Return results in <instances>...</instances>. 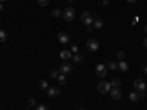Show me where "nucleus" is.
Wrapping results in <instances>:
<instances>
[{"mask_svg":"<svg viewBox=\"0 0 147 110\" xmlns=\"http://www.w3.org/2000/svg\"><path fill=\"white\" fill-rule=\"evenodd\" d=\"M106 68H109L110 70H115V69H118V65H116L115 62H112V60H109L107 65H106Z\"/></svg>","mask_w":147,"mask_h":110,"instance_id":"obj_18","label":"nucleus"},{"mask_svg":"<svg viewBox=\"0 0 147 110\" xmlns=\"http://www.w3.org/2000/svg\"><path fill=\"white\" fill-rule=\"evenodd\" d=\"M127 2H128V3H136L137 0H127Z\"/></svg>","mask_w":147,"mask_h":110,"instance_id":"obj_29","label":"nucleus"},{"mask_svg":"<svg viewBox=\"0 0 147 110\" xmlns=\"http://www.w3.org/2000/svg\"><path fill=\"white\" fill-rule=\"evenodd\" d=\"M3 10V3H0V12Z\"/></svg>","mask_w":147,"mask_h":110,"instance_id":"obj_30","label":"nucleus"},{"mask_svg":"<svg viewBox=\"0 0 147 110\" xmlns=\"http://www.w3.org/2000/svg\"><path fill=\"white\" fill-rule=\"evenodd\" d=\"M69 40H71V37H69V34H68V32H59V34H57V41H59V43H62V44H68V43H69Z\"/></svg>","mask_w":147,"mask_h":110,"instance_id":"obj_7","label":"nucleus"},{"mask_svg":"<svg viewBox=\"0 0 147 110\" xmlns=\"http://www.w3.org/2000/svg\"><path fill=\"white\" fill-rule=\"evenodd\" d=\"M118 69H121L122 72H127V70H128V63L125 62V60H119V63H118Z\"/></svg>","mask_w":147,"mask_h":110,"instance_id":"obj_14","label":"nucleus"},{"mask_svg":"<svg viewBox=\"0 0 147 110\" xmlns=\"http://www.w3.org/2000/svg\"><path fill=\"white\" fill-rule=\"evenodd\" d=\"M106 73H107V68H106V65L99 63V65L96 66V75L99 76V78H105V76H106Z\"/></svg>","mask_w":147,"mask_h":110,"instance_id":"obj_3","label":"nucleus"},{"mask_svg":"<svg viewBox=\"0 0 147 110\" xmlns=\"http://www.w3.org/2000/svg\"><path fill=\"white\" fill-rule=\"evenodd\" d=\"M134 88H136V91H138V93H144L146 82L143 79H136V81H134Z\"/></svg>","mask_w":147,"mask_h":110,"instance_id":"obj_5","label":"nucleus"},{"mask_svg":"<svg viewBox=\"0 0 147 110\" xmlns=\"http://www.w3.org/2000/svg\"><path fill=\"white\" fill-rule=\"evenodd\" d=\"M116 56H118V59H119V60H124V57H125V53L121 50V52H118V54H116Z\"/></svg>","mask_w":147,"mask_h":110,"instance_id":"obj_25","label":"nucleus"},{"mask_svg":"<svg viewBox=\"0 0 147 110\" xmlns=\"http://www.w3.org/2000/svg\"><path fill=\"white\" fill-rule=\"evenodd\" d=\"M7 40V34L5 30H0V43H5Z\"/></svg>","mask_w":147,"mask_h":110,"instance_id":"obj_16","label":"nucleus"},{"mask_svg":"<svg viewBox=\"0 0 147 110\" xmlns=\"http://www.w3.org/2000/svg\"><path fill=\"white\" fill-rule=\"evenodd\" d=\"M143 44H144V48H147V37L144 38V43H143Z\"/></svg>","mask_w":147,"mask_h":110,"instance_id":"obj_28","label":"nucleus"},{"mask_svg":"<svg viewBox=\"0 0 147 110\" xmlns=\"http://www.w3.org/2000/svg\"><path fill=\"white\" fill-rule=\"evenodd\" d=\"M109 93H110V95H112V99H113V100H119L121 97H122V91H121V88H115V87H112Z\"/></svg>","mask_w":147,"mask_h":110,"instance_id":"obj_8","label":"nucleus"},{"mask_svg":"<svg viewBox=\"0 0 147 110\" xmlns=\"http://www.w3.org/2000/svg\"><path fill=\"white\" fill-rule=\"evenodd\" d=\"M93 25H94V28H96V30H102V28H103V25H105V22H103V19L97 18V19H94Z\"/></svg>","mask_w":147,"mask_h":110,"instance_id":"obj_13","label":"nucleus"},{"mask_svg":"<svg viewBox=\"0 0 147 110\" xmlns=\"http://www.w3.org/2000/svg\"><path fill=\"white\" fill-rule=\"evenodd\" d=\"M78 52H80L78 46H77V44H72V47H71V53H72V54H77Z\"/></svg>","mask_w":147,"mask_h":110,"instance_id":"obj_21","label":"nucleus"},{"mask_svg":"<svg viewBox=\"0 0 147 110\" xmlns=\"http://www.w3.org/2000/svg\"><path fill=\"white\" fill-rule=\"evenodd\" d=\"M110 85H112V87H115V88H119V87H121V79H118V78L112 79V82H110Z\"/></svg>","mask_w":147,"mask_h":110,"instance_id":"obj_19","label":"nucleus"},{"mask_svg":"<svg viewBox=\"0 0 147 110\" xmlns=\"http://www.w3.org/2000/svg\"><path fill=\"white\" fill-rule=\"evenodd\" d=\"M110 88H112V85H110V82H107V81H100L99 84H97V90H99L102 94H107L110 91Z\"/></svg>","mask_w":147,"mask_h":110,"instance_id":"obj_1","label":"nucleus"},{"mask_svg":"<svg viewBox=\"0 0 147 110\" xmlns=\"http://www.w3.org/2000/svg\"><path fill=\"white\" fill-rule=\"evenodd\" d=\"M60 94V90L57 87H50V88H47V95L49 97H57Z\"/></svg>","mask_w":147,"mask_h":110,"instance_id":"obj_11","label":"nucleus"},{"mask_svg":"<svg viewBox=\"0 0 147 110\" xmlns=\"http://www.w3.org/2000/svg\"><path fill=\"white\" fill-rule=\"evenodd\" d=\"M143 70H144V72H146V73H147V65H146V66H144V68H143Z\"/></svg>","mask_w":147,"mask_h":110,"instance_id":"obj_31","label":"nucleus"},{"mask_svg":"<svg viewBox=\"0 0 147 110\" xmlns=\"http://www.w3.org/2000/svg\"><path fill=\"white\" fill-rule=\"evenodd\" d=\"M40 87H41L43 90H47V88H49V84H47L46 79H41V81H40Z\"/></svg>","mask_w":147,"mask_h":110,"instance_id":"obj_22","label":"nucleus"},{"mask_svg":"<svg viewBox=\"0 0 147 110\" xmlns=\"http://www.w3.org/2000/svg\"><path fill=\"white\" fill-rule=\"evenodd\" d=\"M37 2H38V5H40L41 7H46V6L49 5V2H50V0H37Z\"/></svg>","mask_w":147,"mask_h":110,"instance_id":"obj_23","label":"nucleus"},{"mask_svg":"<svg viewBox=\"0 0 147 110\" xmlns=\"http://www.w3.org/2000/svg\"><path fill=\"white\" fill-rule=\"evenodd\" d=\"M57 82H59L60 85L66 84V76H65V73H60V75L57 76Z\"/></svg>","mask_w":147,"mask_h":110,"instance_id":"obj_17","label":"nucleus"},{"mask_svg":"<svg viewBox=\"0 0 147 110\" xmlns=\"http://www.w3.org/2000/svg\"><path fill=\"white\" fill-rule=\"evenodd\" d=\"M72 69H74V66H72L71 63H66V62L62 63V65H60V68H59V70L62 72V73H71Z\"/></svg>","mask_w":147,"mask_h":110,"instance_id":"obj_9","label":"nucleus"},{"mask_svg":"<svg viewBox=\"0 0 147 110\" xmlns=\"http://www.w3.org/2000/svg\"><path fill=\"white\" fill-rule=\"evenodd\" d=\"M144 31H146V32H147V25H146V27H144Z\"/></svg>","mask_w":147,"mask_h":110,"instance_id":"obj_32","label":"nucleus"},{"mask_svg":"<svg viewBox=\"0 0 147 110\" xmlns=\"http://www.w3.org/2000/svg\"><path fill=\"white\" fill-rule=\"evenodd\" d=\"M81 22L84 23V25H91V23L94 22V18H93V15L90 13V12H82L81 13Z\"/></svg>","mask_w":147,"mask_h":110,"instance_id":"obj_2","label":"nucleus"},{"mask_svg":"<svg viewBox=\"0 0 147 110\" xmlns=\"http://www.w3.org/2000/svg\"><path fill=\"white\" fill-rule=\"evenodd\" d=\"M80 110H85V109H80Z\"/></svg>","mask_w":147,"mask_h":110,"instance_id":"obj_34","label":"nucleus"},{"mask_svg":"<svg viewBox=\"0 0 147 110\" xmlns=\"http://www.w3.org/2000/svg\"><path fill=\"white\" fill-rule=\"evenodd\" d=\"M3 2H5V0H0V3H3Z\"/></svg>","mask_w":147,"mask_h":110,"instance_id":"obj_33","label":"nucleus"},{"mask_svg":"<svg viewBox=\"0 0 147 110\" xmlns=\"http://www.w3.org/2000/svg\"><path fill=\"white\" fill-rule=\"evenodd\" d=\"M144 95V93H138V91H132V93H129V100L131 101H138L141 97Z\"/></svg>","mask_w":147,"mask_h":110,"instance_id":"obj_10","label":"nucleus"},{"mask_svg":"<svg viewBox=\"0 0 147 110\" xmlns=\"http://www.w3.org/2000/svg\"><path fill=\"white\" fill-rule=\"evenodd\" d=\"M60 15H62V10H60V9H53L52 10V16L53 18H59Z\"/></svg>","mask_w":147,"mask_h":110,"instance_id":"obj_20","label":"nucleus"},{"mask_svg":"<svg viewBox=\"0 0 147 110\" xmlns=\"http://www.w3.org/2000/svg\"><path fill=\"white\" fill-rule=\"evenodd\" d=\"M37 110H49V107L46 104H38L37 106Z\"/></svg>","mask_w":147,"mask_h":110,"instance_id":"obj_26","label":"nucleus"},{"mask_svg":"<svg viewBox=\"0 0 147 110\" xmlns=\"http://www.w3.org/2000/svg\"><path fill=\"white\" fill-rule=\"evenodd\" d=\"M35 106V100L34 99H30V101H28V107H34Z\"/></svg>","mask_w":147,"mask_h":110,"instance_id":"obj_27","label":"nucleus"},{"mask_svg":"<svg viewBox=\"0 0 147 110\" xmlns=\"http://www.w3.org/2000/svg\"><path fill=\"white\" fill-rule=\"evenodd\" d=\"M50 76H52L53 79H57V76H59V70H56V69L52 70V72H50Z\"/></svg>","mask_w":147,"mask_h":110,"instance_id":"obj_24","label":"nucleus"},{"mask_svg":"<svg viewBox=\"0 0 147 110\" xmlns=\"http://www.w3.org/2000/svg\"><path fill=\"white\" fill-rule=\"evenodd\" d=\"M82 59H84V56H82V54H80V53L72 54V60H74V63H81V62H82Z\"/></svg>","mask_w":147,"mask_h":110,"instance_id":"obj_15","label":"nucleus"},{"mask_svg":"<svg viewBox=\"0 0 147 110\" xmlns=\"http://www.w3.org/2000/svg\"><path fill=\"white\" fill-rule=\"evenodd\" d=\"M85 47L88 48V52H97L99 50V43H97V40H88Z\"/></svg>","mask_w":147,"mask_h":110,"instance_id":"obj_6","label":"nucleus"},{"mask_svg":"<svg viewBox=\"0 0 147 110\" xmlns=\"http://www.w3.org/2000/svg\"><path fill=\"white\" fill-rule=\"evenodd\" d=\"M62 16H63V19L65 21H74V18H75V10H74L72 7H68V9H65V12L62 13Z\"/></svg>","mask_w":147,"mask_h":110,"instance_id":"obj_4","label":"nucleus"},{"mask_svg":"<svg viewBox=\"0 0 147 110\" xmlns=\"http://www.w3.org/2000/svg\"><path fill=\"white\" fill-rule=\"evenodd\" d=\"M60 59H62V60H69V59H72L71 50H62V52H60Z\"/></svg>","mask_w":147,"mask_h":110,"instance_id":"obj_12","label":"nucleus"}]
</instances>
